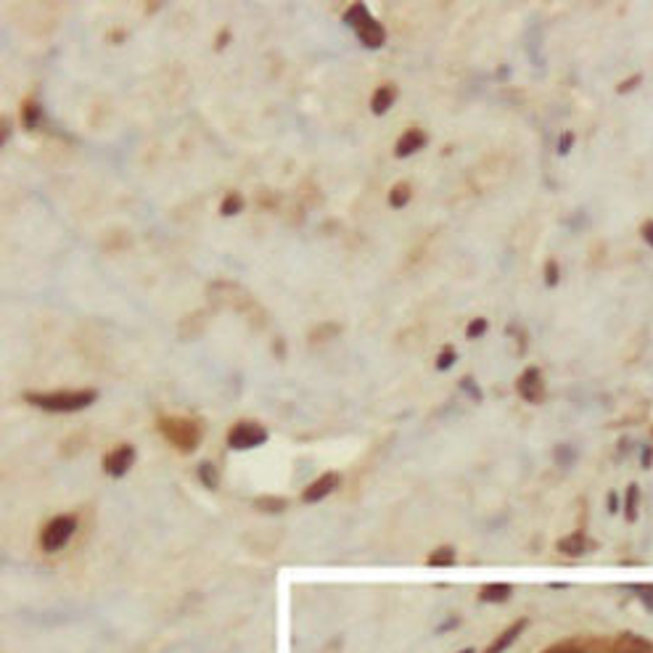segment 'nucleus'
<instances>
[{
	"instance_id": "f257e3e1",
	"label": "nucleus",
	"mask_w": 653,
	"mask_h": 653,
	"mask_svg": "<svg viewBox=\"0 0 653 653\" xmlns=\"http://www.w3.org/2000/svg\"><path fill=\"white\" fill-rule=\"evenodd\" d=\"M99 400V391L95 389H64V391H27L24 402H30L32 408H40L45 412H78L91 408Z\"/></svg>"
},
{
	"instance_id": "f03ea898",
	"label": "nucleus",
	"mask_w": 653,
	"mask_h": 653,
	"mask_svg": "<svg viewBox=\"0 0 653 653\" xmlns=\"http://www.w3.org/2000/svg\"><path fill=\"white\" fill-rule=\"evenodd\" d=\"M344 24H347L349 30H355L360 43L370 48V51H376V48L387 43V30H384L381 22H376V19L370 17L366 3L349 6V9L344 11Z\"/></svg>"
},
{
	"instance_id": "7ed1b4c3",
	"label": "nucleus",
	"mask_w": 653,
	"mask_h": 653,
	"mask_svg": "<svg viewBox=\"0 0 653 653\" xmlns=\"http://www.w3.org/2000/svg\"><path fill=\"white\" fill-rule=\"evenodd\" d=\"M160 431L181 452H194L202 442V426L191 421V418H160Z\"/></svg>"
},
{
	"instance_id": "20e7f679",
	"label": "nucleus",
	"mask_w": 653,
	"mask_h": 653,
	"mask_svg": "<svg viewBox=\"0 0 653 653\" xmlns=\"http://www.w3.org/2000/svg\"><path fill=\"white\" fill-rule=\"evenodd\" d=\"M74 532H78V519H74L72 513L57 516V519L48 521L43 532H40V545H43L45 553H57V550H61L72 540Z\"/></svg>"
},
{
	"instance_id": "39448f33",
	"label": "nucleus",
	"mask_w": 653,
	"mask_h": 653,
	"mask_svg": "<svg viewBox=\"0 0 653 653\" xmlns=\"http://www.w3.org/2000/svg\"><path fill=\"white\" fill-rule=\"evenodd\" d=\"M267 442V429L257 421H238L228 431V447L231 450H252Z\"/></svg>"
},
{
	"instance_id": "423d86ee",
	"label": "nucleus",
	"mask_w": 653,
	"mask_h": 653,
	"mask_svg": "<svg viewBox=\"0 0 653 653\" xmlns=\"http://www.w3.org/2000/svg\"><path fill=\"white\" fill-rule=\"evenodd\" d=\"M133 463H135V447L120 445V447H114L106 458H103V471H106L109 477L120 479V477H125L130 469H133Z\"/></svg>"
},
{
	"instance_id": "0eeeda50",
	"label": "nucleus",
	"mask_w": 653,
	"mask_h": 653,
	"mask_svg": "<svg viewBox=\"0 0 653 653\" xmlns=\"http://www.w3.org/2000/svg\"><path fill=\"white\" fill-rule=\"evenodd\" d=\"M516 389H519V395L524 397L527 402H542V397H545V384H542L540 368H527L524 374L519 376V381H516Z\"/></svg>"
},
{
	"instance_id": "6e6552de",
	"label": "nucleus",
	"mask_w": 653,
	"mask_h": 653,
	"mask_svg": "<svg viewBox=\"0 0 653 653\" xmlns=\"http://www.w3.org/2000/svg\"><path fill=\"white\" fill-rule=\"evenodd\" d=\"M336 487H339V473L328 471V473H323L320 479H315L313 484L302 492V500H305V503H320V500L328 498Z\"/></svg>"
},
{
	"instance_id": "1a4fd4ad",
	"label": "nucleus",
	"mask_w": 653,
	"mask_h": 653,
	"mask_svg": "<svg viewBox=\"0 0 653 653\" xmlns=\"http://www.w3.org/2000/svg\"><path fill=\"white\" fill-rule=\"evenodd\" d=\"M426 141H429V137H426V133L421 127H408L400 135V141H397V146H395L397 160H408V156H412L416 151H421L426 146Z\"/></svg>"
},
{
	"instance_id": "9d476101",
	"label": "nucleus",
	"mask_w": 653,
	"mask_h": 653,
	"mask_svg": "<svg viewBox=\"0 0 653 653\" xmlns=\"http://www.w3.org/2000/svg\"><path fill=\"white\" fill-rule=\"evenodd\" d=\"M395 101H397V85H381V88H376L374 91V95H370V112H374L376 116H381V114H387L391 106H395Z\"/></svg>"
},
{
	"instance_id": "9b49d317",
	"label": "nucleus",
	"mask_w": 653,
	"mask_h": 653,
	"mask_svg": "<svg viewBox=\"0 0 653 653\" xmlns=\"http://www.w3.org/2000/svg\"><path fill=\"white\" fill-rule=\"evenodd\" d=\"M40 120H43V109H40V103L34 99H27L22 103V127L32 133V130H38Z\"/></svg>"
},
{
	"instance_id": "f8f14e48",
	"label": "nucleus",
	"mask_w": 653,
	"mask_h": 653,
	"mask_svg": "<svg viewBox=\"0 0 653 653\" xmlns=\"http://www.w3.org/2000/svg\"><path fill=\"white\" fill-rule=\"evenodd\" d=\"M506 598H511V584H487L479 593V601L484 603H503Z\"/></svg>"
},
{
	"instance_id": "ddd939ff",
	"label": "nucleus",
	"mask_w": 653,
	"mask_h": 653,
	"mask_svg": "<svg viewBox=\"0 0 653 653\" xmlns=\"http://www.w3.org/2000/svg\"><path fill=\"white\" fill-rule=\"evenodd\" d=\"M244 196L238 194V191H231V194H225L223 204H220V215L223 217H236L241 215V210H244Z\"/></svg>"
},
{
	"instance_id": "4468645a",
	"label": "nucleus",
	"mask_w": 653,
	"mask_h": 653,
	"mask_svg": "<svg viewBox=\"0 0 653 653\" xmlns=\"http://www.w3.org/2000/svg\"><path fill=\"white\" fill-rule=\"evenodd\" d=\"M524 628H527V622H516L511 630H506V635H500L498 641L492 643V649L487 651V653H503L508 649V645H511L516 641V637L521 635V630H524Z\"/></svg>"
},
{
	"instance_id": "2eb2a0df",
	"label": "nucleus",
	"mask_w": 653,
	"mask_h": 653,
	"mask_svg": "<svg viewBox=\"0 0 653 653\" xmlns=\"http://www.w3.org/2000/svg\"><path fill=\"white\" fill-rule=\"evenodd\" d=\"M410 198H412V188L408 183H397L395 188L389 191V206H395V210H402Z\"/></svg>"
},
{
	"instance_id": "dca6fc26",
	"label": "nucleus",
	"mask_w": 653,
	"mask_h": 653,
	"mask_svg": "<svg viewBox=\"0 0 653 653\" xmlns=\"http://www.w3.org/2000/svg\"><path fill=\"white\" fill-rule=\"evenodd\" d=\"M198 479H202V484L206 487V490H217L220 477H217L215 463H210V460H204V463H198Z\"/></svg>"
},
{
	"instance_id": "f3484780",
	"label": "nucleus",
	"mask_w": 653,
	"mask_h": 653,
	"mask_svg": "<svg viewBox=\"0 0 653 653\" xmlns=\"http://www.w3.org/2000/svg\"><path fill=\"white\" fill-rule=\"evenodd\" d=\"M456 563V548L445 545L429 555V567H452Z\"/></svg>"
},
{
	"instance_id": "a211bd4d",
	"label": "nucleus",
	"mask_w": 653,
	"mask_h": 653,
	"mask_svg": "<svg viewBox=\"0 0 653 653\" xmlns=\"http://www.w3.org/2000/svg\"><path fill=\"white\" fill-rule=\"evenodd\" d=\"M257 511L263 513H280L286 508V500L284 498H257Z\"/></svg>"
},
{
	"instance_id": "6ab92c4d",
	"label": "nucleus",
	"mask_w": 653,
	"mask_h": 653,
	"mask_svg": "<svg viewBox=\"0 0 653 653\" xmlns=\"http://www.w3.org/2000/svg\"><path fill=\"white\" fill-rule=\"evenodd\" d=\"M456 360H458V353L452 347H445L442 353H439V357H437V368L439 370H450L452 366H456Z\"/></svg>"
},
{
	"instance_id": "aec40b11",
	"label": "nucleus",
	"mask_w": 653,
	"mask_h": 653,
	"mask_svg": "<svg viewBox=\"0 0 653 653\" xmlns=\"http://www.w3.org/2000/svg\"><path fill=\"white\" fill-rule=\"evenodd\" d=\"M559 548L563 550V553H572V555H577V553H582V550H584L582 534H572V538H567V540H563Z\"/></svg>"
},
{
	"instance_id": "412c9836",
	"label": "nucleus",
	"mask_w": 653,
	"mask_h": 653,
	"mask_svg": "<svg viewBox=\"0 0 653 653\" xmlns=\"http://www.w3.org/2000/svg\"><path fill=\"white\" fill-rule=\"evenodd\" d=\"M484 331H487V320L484 318H473L469 323V328H466V336H469V339H479V336Z\"/></svg>"
},
{
	"instance_id": "4be33fe9",
	"label": "nucleus",
	"mask_w": 653,
	"mask_h": 653,
	"mask_svg": "<svg viewBox=\"0 0 653 653\" xmlns=\"http://www.w3.org/2000/svg\"><path fill=\"white\" fill-rule=\"evenodd\" d=\"M460 389H466V395H469L473 402H479V400H481V391L477 389V384H473V378H471V376H466L463 381H460Z\"/></svg>"
},
{
	"instance_id": "5701e85b",
	"label": "nucleus",
	"mask_w": 653,
	"mask_h": 653,
	"mask_svg": "<svg viewBox=\"0 0 653 653\" xmlns=\"http://www.w3.org/2000/svg\"><path fill=\"white\" fill-rule=\"evenodd\" d=\"M545 284L548 286L559 284V265H555V259H550V263H545Z\"/></svg>"
},
{
	"instance_id": "b1692460",
	"label": "nucleus",
	"mask_w": 653,
	"mask_h": 653,
	"mask_svg": "<svg viewBox=\"0 0 653 653\" xmlns=\"http://www.w3.org/2000/svg\"><path fill=\"white\" fill-rule=\"evenodd\" d=\"M572 146H574V133H563L561 143H559V154L567 156L569 151H572Z\"/></svg>"
},
{
	"instance_id": "393cba45",
	"label": "nucleus",
	"mask_w": 653,
	"mask_h": 653,
	"mask_svg": "<svg viewBox=\"0 0 653 653\" xmlns=\"http://www.w3.org/2000/svg\"><path fill=\"white\" fill-rule=\"evenodd\" d=\"M635 503H637V487H630L628 492V516L635 519Z\"/></svg>"
},
{
	"instance_id": "a878e982",
	"label": "nucleus",
	"mask_w": 653,
	"mask_h": 653,
	"mask_svg": "<svg viewBox=\"0 0 653 653\" xmlns=\"http://www.w3.org/2000/svg\"><path fill=\"white\" fill-rule=\"evenodd\" d=\"M225 43H231V30H220L217 40H215V51H223Z\"/></svg>"
},
{
	"instance_id": "bb28decb",
	"label": "nucleus",
	"mask_w": 653,
	"mask_h": 653,
	"mask_svg": "<svg viewBox=\"0 0 653 653\" xmlns=\"http://www.w3.org/2000/svg\"><path fill=\"white\" fill-rule=\"evenodd\" d=\"M637 593L645 598V603L653 609V588H637Z\"/></svg>"
},
{
	"instance_id": "cd10ccee",
	"label": "nucleus",
	"mask_w": 653,
	"mask_h": 653,
	"mask_svg": "<svg viewBox=\"0 0 653 653\" xmlns=\"http://www.w3.org/2000/svg\"><path fill=\"white\" fill-rule=\"evenodd\" d=\"M643 238L649 241V244L653 246V223H645V225H643Z\"/></svg>"
},
{
	"instance_id": "c85d7f7f",
	"label": "nucleus",
	"mask_w": 653,
	"mask_h": 653,
	"mask_svg": "<svg viewBox=\"0 0 653 653\" xmlns=\"http://www.w3.org/2000/svg\"><path fill=\"white\" fill-rule=\"evenodd\" d=\"M555 653H582V651H555Z\"/></svg>"
},
{
	"instance_id": "c756f323",
	"label": "nucleus",
	"mask_w": 653,
	"mask_h": 653,
	"mask_svg": "<svg viewBox=\"0 0 653 653\" xmlns=\"http://www.w3.org/2000/svg\"><path fill=\"white\" fill-rule=\"evenodd\" d=\"M463 653H473V649H466V651H463Z\"/></svg>"
}]
</instances>
